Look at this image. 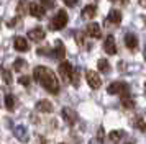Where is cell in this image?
<instances>
[{
  "mask_svg": "<svg viewBox=\"0 0 146 144\" xmlns=\"http://www.w3.org/2000/svg\"><path fill=\"white\" fill-rule=\"evenodd\" d=\"M33 77L49 93H54V95L59 93V80H58V77L54 75V72L51 69L43 67V65H38V67H35V71H33Z\"/></svg>",
  "mask_w": 146,
  "mask_h": 144,
  "instance_id": "1",
  "label": "cell"
},
{
  "mask_svg": "<svg viewBox=\"0 0 146 144\" xmlns=\"http://www.w3.org/2000/svg\"><path fill=\"white\" fill-rule=\"evenodd\" d=\"M67 20H69L67 13L64 12V10H59V12L54 15V18L51 20L49 28H51V30H62V28L67 25Z\"/></svg>",
  "mask_w": 146,
  "mask_h": 144,
  "instance_id": "2",
  "label": "cell"
},
{
  "mask_svg": "<svg viewBox=\"0 0 146 144\" xmlns=\"http://www.w3.org/2000/svg\"><path fill=\"white\" fill-rule=\"evenodd\" d=\"M108 93L110 95H121V97H128L130 93V87L125 82H113L108 85Z\"/></svg>",
  "mask_w": 146,
  "mask_h": 144,
  "instance_id": "3",
  "label": "cell"
},
{
  "mask_svg": "<svg viewBox=\"0 0 146 144\" xmlns=\"http://www.w3.org/2000/svg\"><path fill=\"white\" fill-rule=\"evenodd\" d=\"M72 72H74V67L71 62H67V61H62L59 64V75L61 79L64 80V82H69L71 79H72Z\"/></svg>",
  "mask_w": 146,
  "mask_h": 144,
  "instance_id": "4",
  "label": "cell"
},
{
  "mask_svg": "<svg viewBox=\"0 0 146 144\" xmlns=\"http://www.w3.org/2000/svg\"><path fill=\"white\" fill-rule=\"evenodd\" d=\"M86 79H87V84L90 85V89H94V90L100 89V85H102V79H100V75L95 71H87L86 72Z\"/></svg>",
  "mask_w": 146,
  "mask_h": 144,
  "instance_id": "5",
  "label": "cell"
},
{
  "mask_svg": "<svg viewBox=\"0 0 146 144\" xmlns=\"http://www.w3.org/2000/svg\"><path fill=\"white\" fill-rule=\"evenodd\" d=\"M44 7L41 5V3H36V2H31V5H30V13H31V17H35V18L41 20L43 17H44Z\"/></svg>",
  "mask_w": 146,
  "mask_h": 144,
  "instance_id": "6",
  "label": "cell"
},
{
  "mask_svg": "<svg viewBox=\"0 0 146 144\" xmlns=\"http://www.w3.org/2000/svg\"><path fill=\"white\" fill-rule=\"evenodd\" d=\"M13 46H15V49L17 51H20V52H27L28 51V41L23 36H15V39H13Z\"/></svg>",
  "mask_w": 146,
  "mask_h": 144,
  "instance_id": "7",
  "label": "cell"
},
{
  "mask_svg": "<svg viewBox=\"0 0 146 144\" xmlns=\"http://www.w3.org/2000/svg\"><path fill=\"white\" fill-rule=\"evenodd\" d=\"M104 51H105L107 54H115V52H117V44H115V39H113L112 34L107 36L105 41H104Z\"/></svg>",
  "mask_w": 146,
  "mask_h": 144,
  "instance_id": "8",
  "label": "cell"
},
{
  "mask_svg": "<svg viewBox=\"0 0 146 144\" xmlns=\"http://www.w3.org/2000/svg\"><path fill=\"white\" fill-rule=\"evenodd\" d=\"M61 113H62V118L67 121V124H74L76 123V120H77V113H76L72 108H67L66 106V108H62Z\"/></svg>",
  "mask_w": 146,
  "mask_h": 144,
  "instance_id": "9",
  "label": "cell"
},
{
  "mask_svg": "<svg viewBox=\"0 0 146 144\" xmlns=\"http://www.w3.org/2000/svg\"><path fill=\"white\" fill-rule=\"evenodd\" d=\"M28 38L31 39V41L40 43V41L44 39V30H43V28H35V30H30V31H28Z\"/></svg>",
  "mask_w": 146,
  "mask_h": 144,
  "instance_id": "10",
  "label": "cell"
},
{
  "mask_svg": "<svg viewBox=\"0 0 146 144\" xmlns=\"http://www.w3.org/2000/svg\"><path fill=\"white\" fill-rule=\"evenodd\" d=\"M87 34L90 38H100L102 36V30H100V25L99 23H89L87 25Z\"/></svg>",
  "mask_w": 146,
  "mask_h": 144,
  "instance_id": "11",
  "label": "cell"
},
{
  "mask_svg": "<svg viewBox=\"0 0 146 144\" xmlns=\"http://www.w3.org/2000/svg\"><path fill=\"white\" fill-rule=\"evenodd\" d=\"M97 15V7L95 5H87L84 7V10H82V18L87 20V21H90Z\"/></svg>",
  "mask_w": 146,
  "mask_h": 144,
  "instance_id": "12",
  "label": "cell"
},
{
  "mask_svg": "<svg viewBox=\"0 0 146 144\" xmlns=\"http://www.w3.org/2000/svg\"><path fill=\"white\" fill-rule=\"evenodd\" d=\"M125 44H126V48H130L131 51H135V49L138 48V38H136L133 33H126L125 34Z\"/></svg>",
  "mask_w": 146,
  "mask_h": 144,
  "instance_id": "13",
  "label": "cell"
},
{
  "mask_svg": "<svg viewBox=\"0 0 146 144\" xmlns=\"http://www.w3.org/2000/svg\"><path fill=\"white\" fill-rule=\"evenodd\" d=\"M36 110L43 111V113H49V111H53V105H51L49 100H38L36 102Z\"/></svg>",
  "mask_w": 146,
  "mask_h": 144,
  "instance_id": "14",
  "label": "cell"
},
{
  "mask_svg": "<svg viewBox=\"0 0 146 144\" xmlns=\"http://www.w3.org/2000/svg\"><path fill=\"white\" fill-rule=\"evenodd\" d=\"M30 2L28 0H20L18 2V5H17V13H18V17H23L27 12H30Z\"/></svg>",
  "mask_w": 146,
  "mask_h": 144,
  "instance_id": "15",
  "label": "cell"
},
{
  "mask_svg": "<svg viewBox=\"0 0 146 144\" xmlns=\"http://www.w3.org/2000/svg\"><path fill=\"white\" fill-rule=\"evenodd\" d=\"M108 21L113 23V25H120L121 23V12H118V10H110V13H108Z\"/></svg>",
  "mask_w": 146,
  "mask_h": 144,
  "instance_id": "16",
  "label": "cell"
},
{
  "mask_svg": "<svg viewBox=\"0 0 146 144\" xmlns=\"http://www.w3.org/2000/svg\"><path fill=\"white\" fill-rule=\"evenodd\" d=\"M66 54V49H64V44L61 41H56V57L58 59H62Z\"/></svg>",
  "mask_w": 146,
  "mask_h": 144,
  "instance_id": "17",
  "label": "cell"
},
{
  "mask_svg": "<svg viewBox=\"0 0 146 144\" xmlns=\"http://www.w3.org/2000/svg\"><path fill=\"white\" fill-rule=\"evenodd\" d=\"M15 134H17L18 139H21V141H27V139H28V134H27V131H25L23 126H18V128L15 129Z\"/></svg>",
  "mask_w": 146,
  "mask_h": 144,
  "instance_id": "18",
  "label": "cell"
},
{
  "mask_svg": "<svg viewBox=\"0 0 146 144\" xmlns=\"http://www.w3.org/2000/svg\"><path fill=\"white\" fill-rule=\"evenodd\" d=\"M97 65H99V71H100V72H108V71H110L108 61H105V59H99Z\"/></svg>",
  "mask_w": 146,
  "mask_h": 144,
  "instance_id": "19",
  "label": "cell"
},
{
  "mask_svg": "<svg viewBox=\"0 0 146 144\" xmlns=\"http://www.w3.org/2000/svg\"><path fill=\"white\" fill-rule=\"evenodd\" d=\"M5 106H7L8 110H13L15 108V97L13 95H7L5 97Z\"/></svg>",
  "mask_w": 146,
  "mask_h": 144,
  "instance_id": "20",
  "label": "cell"
},
{
  "mask_svg": "<svg viewBox=\"0 0 146 144\" xmlns=\"http://www.w3.org/2000/svg\"><path fill=\"white\" fill-rule=\"evenodd\" d=\"M71 82H72V85H74V87H79V84H80L79 69H74V72H72V79H71Z\"/></svg>",
  "mask_w": 146,
  "mask_h": 144,
  "instance_id": "21",
  "label": "cell"
},
{
  "mask_svg": "<svg viewBox=\"0 0 146 144\" xmlns=\"http://www.w3.org/2000/svg\"><path fill=\"white\" fill-rule=\"evenodd\" d=\"M121 103H123L125 108H133V106H135V100L130 98V97H123L121 98Z\"/></svg>",
  "mask_w": 146,
  "mask_h": 144,
  "instance_id": "22",
  "label": "cell"
},
{
  "mask_svg": "<svg viewBox=\"0 0 146 144\" xmlns=\"http://www.w3.org/2000/svg\"><path fill=\"white\" fill-rule=\"evenodd\" d=\"M2 75H3V80H5L7 84H12V74H10V71L3 69V71H2Z\"/></svg>",
  "mask_w": 146,
  "mask_h": 144,
  "instance_id": "23",
  "label": "cell"
},
{
  "mask_svg": "<svg viewBox=\"0 0 146 144\" xmlns=\"http://www.w3.org/2000/svg\"><path fill=\"white\" fill-rule=\"evenodd\" d=\"M121 136H123L121 131H113V133H110V139H112V141H118Z\"/></svg>",
  "mask_w": 146,
  "mask_h": 144,
  "instance_id": "24",
  "label": "cell"
},
{
  "mask_svg": "<svg viewBox=\"0 0 146 144\" xmlns=\"http://www.w3.org/2000/svg\"><path fill=\"white\" fill-rule=\"evenodd\" d=\"M40 3L44 8H53L54 7V0H40Z\"/></svg>",
  "mask_w": 146,
  "mask_h": 144,
  "instance_id": "25",
  "label": "cell"
},
{
  "mask_svg": "<svg viewBox=\"0 0 146 144\" xmlns=\"http://www.w3.org/2000/svg\"><path fill=\"white\" fill-rule=\"evenodd\" d=\"M25 64H27V62H25L23 59H17V61H15V71H21V67Z\"/></svg>",
  "mask_w": 146,
  "mask_h": 144,
  "instance_id": "26",
  "label": "cell"
},
{
  "mask_svg": "<svg viewBox=\"0 0 146 144\" xmlns=\"http://www.w3.org/2000/svg\"><path fill=\"white\" fill-rule=\"evenodd\" d=\"M18 82H20L21 85H28L30 84V77H27V75H23V77L18 79Z\"/></svg>",
  "mask_w": 146,
  "mask_h": 144,
  "instance_id": "27",
  "label": "cell"
},
{
  "mask_svg": "<svg viewBox=\"0 0 146 144\" xmlns=\"http://www.w3.org/2000/svg\"><path fill=\"white\" fill-rule=\"evenodd\" d=\"M136 126L139 128V131H146V123H145V121H138Z\"/></svg>",
  "mask_w": 146,
  "mask_h": 144,
  "instance_id": "28",
  "label": "cell"
},
{
  "mask_svg": "<svg viewBox=\"0 0 146 144\" xmlns=\"http://www.w3.org/2000/svg\"><path fill=\"white\" fill-rule=\"evenodd\" d=\"M64 2H66V5H67V7H74L76 3H77V2H79V0H64Z\"/></svg>",
  "mask_w": 146,
  "mask_h": 144,
  "instance_id": "29",
  "label": "cell"
},
{
  "mask_svg": "<svg viewBox=\"0 0 146 144\" xmlns=\"http://www.w3.org/2000/svg\"><path fill=\"white\" fill-rule=\"evenodd\" d=\"M17 20H18V18H13V20H10V21H8V26H10V28H12V26H15V23H17Z\"/></svg>",
  "mask_w": 146,
  "mask_h": 144,
  "instance_id": "30",
  "label": "cell"
},
{
  "mask_svg": "<svg viewBox=\"0 0 146 144\" xmlns=\"http://www.w3.org/2000/svg\"><path fill=\"white\" fill-rule=\"evenodd\" d=\"M104 137V128H100L99 129V139H102Z\"/></svg>",
  "mask_w": 146,
  "mask_h": 144,
  "instance_id": "31",
  "label": "cell"
},
{
  "mask_svg": "<svg viewBox=\"0 0 146 144\" xmlns=\"http://www.w3.org/2000/svg\"><path fill=\"white\" fill-rule=\"evenodd\" d=\"M139 5L145 7V8H146V0H139Z\"/></svg>",
  "mask_w": 146,
  "mask_h": 144,
  "instance_id": "32",
  "label": "cell"
},
{
  "mask_svg": "<svg viewBox=\"0 0 146 144\" xmlns=\"http://www.w3.org/2000/svg\"><path fill=\"white\" fill-rule=\"evenodd\" d=\"M145 61H146V48H145Z\"/></svg>",
  "mask_w": 146,
  "mask_h": 144,
  "instance_id": "33",
  "label": "cell"
},
{
  "mask_svg": "<svg viewBox=\"0 0 146 144\" xmlns=\"http://www.w3.org/2000/svg\"><path fill=\"white\" fill-rule=\"evenodd\" d=\"M120 2H121V3H125V2H126V0H120Z\"/></svg>",
  "mask_w": 146,
  "mask_h": 144,
  "instance_id": "34",
  "label": "cell"
},
{
  "mask_svg": "<svg viewBox=\"0 0 146 144\" xmlns=\"http://www.w3.org/2000/svg\"><path fill=\"white\" fill-rule=\"evenodd\" d=\"M112 2H113V0H112Z\"/></svg>",
  "mask_w": 146,
  "mask_h": 144,
  "instance_id": "35",
  "label": "cell"
}]
</instances>
